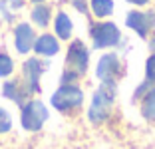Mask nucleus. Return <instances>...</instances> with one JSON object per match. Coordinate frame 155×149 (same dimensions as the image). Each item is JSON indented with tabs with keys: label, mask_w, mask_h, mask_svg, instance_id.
Wrapping results in <instances>:
<instances>
[{
	"label": "nucleus",
	"mask_w": 155,
	"mask_h": 149,
	"mask_svg": "<svg viewBox=\"0 0 155 149\" xmlns=\"http://www.w3.org/2000/svg\"><path fill=\"white\" fill-rule=\"evenodd\" d=\"M54 28H56V34H58L62 40H68L72 36V20L66 12H60L56 16V22H54Z\"/></svg>",
	"instance_id": "nucleus-12"
},
{
	"label": "nucleus",
	"mask_w": 155,
	"mask_h": 149,
	"mask_svg": "<svg viewBox=\"0 0 155 149\" xmlns=\"http://www.w3.org/2000/svg\"><path fill=\"white\" fill-rule=\"evenodd\" d=\"M74 8H76V10H80L82 14H86V12H87L86 0H74Z\"/></svg>",
	"instance_id": "nucleus-19"
},
{
	"label": "nucleus",
	"mask_w": 155,
	"mask_h": 149,
	"mask_svg": "<svg viewBox=\"0 0 155 149\" xmlns=\"http://www.w3.org/2000/svg\"><path fill=\"white\" fill-rule=\"evenodd\" d=\"M87 60H90V54H87V48L82 44L80 40H74L68 48V56H66V68L76 72L78 76L84 74L87 70Z\"/></svg>",
	"instance_id": "nucleus-5"
},
{
	"label": "nucleus",
	"mask_w": 155,
	"mask_h": 149,
	"mask_svg": "<svg viewBox=\"0 0 155 149\" xmlns=\"http://www.w3.org/2000/svg\"><path fill=\"white\" fill-rule=\"evenodd\" d=\"M90 36L94 42V48H110L121 40V32L111 22H100L90 28Z\"/></svg>",
	"instance_id": "nucleus-3"
},
{
	"label": "nucleus",
	"mask_w": 155,
	"mask_h": 149,
	"mask_svg": "<svg viewBox=\"0 0 155 149\" xmlns=\"http://www.w3.org/2000/svg\"><path fill=\"white\" fill-rule=\"evenodd\" d=\"M151 50H153V54H155V36H153V40H151Z\"/></svg>",
	"instance_id": "nucleus-21"
},
{
	"label": "nucleus",
	"mask_w": 155,
	"mask_h": 149,
	"mask_svg": "<svg viewBox=\"0 0 155 149\" xmlns=\"http://www.w3.org/2000/svg\"><path fill=\"white\" fill-rule=\"evenodd\" d=\"M14 42H16V50L20 54H26V52H30V48H34L36 36H34V30L30 28V24L22 22L14 28Z\"/></svg>",
	"instance_id": "nucleus-9"
},
{
	"label": "nucleus",
	"mask_w": 155,
	"mask_h": 149,
	"mask_svg": "<svg viewBox=\"0 0 155 149\" xmlns=\"http://www.w3.org/2000/svg\"><path fill=\"white\" fill-rule=\"evenodd\" d=\"M125 24L129 28H133L141 38H145L149 34V30L155 28V12H137V10H133V12L127 14Z\"/></svg>",
	"instance_id": "nucleus-6"
},
{
	"label": "nucleus",
	"mask_w": 155,
	"mask_h": 149,
	"mask_svg": "<svg viewBox=\"0 0 155 149\" xmlns=\"http://www.w3.org/2000/svg\"><path fill=\"white\" fill-rule=\"evenodd\" d=\"M127 2H131V4H137V6H143V4H147L149 0H127Z\"/></svg>",
	"instance_id": "nucleus-20"
},
{
	"label": "nucleus",
	"mask_w": 155,
	"mask_h": 149,
	"mask_svg": "<svg viewBox=\"0 0 155 149\" xmlns=\"http://www.w3.org/2000/svg\"><path fill=\"white\" fill-rule=\"evenodd\" d=\"M50 14H52V10H50V6H48V4H42V2H40V4H36V8L32 10L34 24L46 28V26H48V22H50Z\"/></svg>",
	"instance_id": "nucleus-14"
},
{
	"label": "nucleus",
	"mask_w": 155,
	"mask_h": 149,
	"mask_svg": "<svg viewBox=\"0 0 155 149\" xmlns=\"http://www.w3.org/2000/svg\"><path fill=\"white\" fill-rule=\"evenodd\" d=\"M141 113H143V118H147V119H155V88H151L145 94V98H143Z\"/></svg>",
	"instance_id": "nucleus-15"
},
{
	"label": "nucleus",
	"mask_w": 155,
	"mask_h": 149,
	"mask_svg": "<svg viewBox=\"0 0 155 149\" xmlns=\"http://www.w3.org/2000/svg\"><path fill=\"white\" fill-rule=\"evenodd\" d=\"M34 50H36V54H40V56H54V54H58L60 46H58V40H56L54 36L44 34V36L36 38Z\"/></svg>",
	"instance_id": "nucleus-10"
},
{
	"label": "nucleus",
	"mask_w": 155,
	"mask_h": 149,
	"mask_svg": "<svg viewBox=\"0 0 155 149\" xmlns=\"http://www.w3.org/2000/svg\"><path fill=\"white\" fill-rule=\"evenodd\" d=\"M90 8L97 18H105L114 12V0H90Z\"/></svg>",
	"instance_id": "nucleus-13"
},
{
	"label": "nucleus",
	"mask_w": 155,
	"mask_h": 149,
	"mask_svg": "<svg viewBox=\"0 0 155 149\" xmlns=\"http://www.w3.org/2000/svg\"><path fill=\"white\" fill-rule=\"evenodd\" d=\"M46 70V64L38 58H30L24 62V80H26V90L28 94H32V91H38L40 90V76L44 74Z\"/></svg>",
	"instance_id": "nucleus-7"
},
{
	"label": "nucleus",
	"mask_w": 155,
	"mask_h": 149,
	"mask_svg": "<svg viewBox=\"0 0 155 149\" xmlns=\"http://www.w3.org/2000/svg\"><path fill=\"white\" fill-rule=\"evenodd\" d=\"M4 95L8 99H14L16 104H20V105H24V98L28 95V90H26V86H20V81H16V80H10V81H6L4 84Z\"/></svg>",
	"instance_id": "nucleus-11"
},
{
	"label": "nucleus",
	"mask_w": 155,
	"mask_h": 149,
	"mask_svg": "<svg viewBox=\"0 0 155 149\" xmlns=\"http://www.w3.org/2000/svg\"><path fill=\"white\" fill-rule=\"evenodd\" d=\"M119 70H121V64H119L117 56L115 54H105V56H101L100 64H97L96 74L101 81H114V78L119 74Z\"/></svg>",
	"instance_id": "nucleus-8"
},
{
	"label": "nucleus",
	"mask_w": 155,
	"mask_h": 149,
	"mask_svg": "<svg viewBox=\"0 0 155 149\" xmlns=\"http://www.w3.org/2000/svg\"><path fill=\"white\" fill-rule=\"evenodd\" d=\"M48 119V109L42 101L34 99L22 105V125L28 131H38Z\"/></svg>",
	"instance_id": "nucleus-4"
},
{
	"label": "nucleus",
	"mask_w": 155,
	"mask_h": 149,
	"mask_svg": "<svg viewBox=\"0 0 155 149\" xmlns=\"http://www.w3.org/2000/svg\"><path fill=\"white\" fill-rule=\"evenodd\" d=\"M12 70H14V64H12V60H10V56L0 54V78L10 76Z\"/></svg>",
	"instance_id": "nucleus-16"
},
{
	"label": "nucleus",
	"mask_w": 155,
	"mask_h": 149,
	"mask_svg": "<svg viewBox=\"0 0 155 149\" xmlns=\"http://www.w3.org/2000/svg\"><path fill=\"white\" fill-rule=\"evenodd\" d=\"M32 2H36V4H40V2H44V0H32Z\"/></svg>",
	"instance_id": "nucleus-22"
},
{
	"label": "nucleus",
	"mask_w": 155,
	"mask_h": 149,
	"mask_svg": "<svg viewBox=\"0 0 155 149\" xmlns=\"http://www.w3.org/2000/svg\"><path fill=\"white\" fill-rule=\"evenodd\" d=\"M82 101H84V94L74 84H62V88L52 95V105L60 111H72V109L80 108Z\"/></svg>",
	"instance_id": "nucleus-2"
},
{
	"label": "nucleus",
	"mask_w": 155,
	"mask_h": 149,
	"mask_svg": "<svg viewBox=\"0 0 155 149\" xmlns=\"http://www.w3.org/2000/svg\"><path fill=\"white\" fill-rule=\"evenodd\" d=\"M10 125H12V119H10L8 111L0 108V133H4V131H8V129H10Z\"/></svg>",
	"instance_id": "nucleus-17"
},
{
	"label": "nucleus",
	"mask_w": 155,
	"mask_h": 149,
	"mask_svg": "<svg viewBox=\"0 0 155 149\" xmlns=\"http://www.w3.org/2000/svg\"><path fill=\"white\" fill-rule=\"evenodd\" d=\"M145 76H147V81H151V84L155 81V54L145 64Z\"/></svg>",
	"instance_id": "nucleus-18"
},
{
	"label": "nucleus",
	"mask_w": 155,
	"mask_h": 149,
	"mask_svg": "<svg viewBox=\"0 0 155 149\" xmlns=\"http://www.w3.org/2000/svg\"><path fill=\"white\" fill-rule=\"evenodd\" d=\"M114 94H115L114 81H104V86L94 94L90 105V119L94 123H101L107 119L111 104H114Z\"/></svg>",
	"instance_id": "nucleus-1"
}]
</instances>
